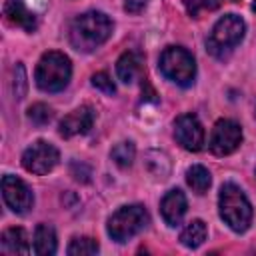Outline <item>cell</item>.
I'll return each mask as SVG.
<instances>
[{"instance_id":"cell-10","label":"cell","mask_w":256,"mask_h":256,"mask_svg":"<svg viewBox=\"0 0 256 256\" xmlns=\"http://www.w3.org/2000/svg\"><path fill=\"white\" fill-rule=\"evenodd\" d=\"M2 198L6 206L16 214H26L34 204V194L28 184L10 174L2 178Z\"/></svg>"},{"instance_id":"cell-22","label":"cell","mask_w":256,"mask_h":256,"mask_svg":"<svg viewBox=\"0 0 256 256\" xmlns=\"http://www.w3.org/2000/svg\"><path fill=\"white\" fill-rule=\"evenodd\" d=\"M52 116H54L52 108H50V106H46V104H42V102L32 104V106L28 108V118H30L34 124H38V126L48 124V122L52 120Z\"/></svg>"},{"instance_id":"cell-11","label":"cell","mask_w":256,"mask_h":256,"mask_svg":"<svg viewBox=\"0 0 256 256\" xmlns=\"http://www.w3.org/2000/svg\"><path fill=\"white\" fill-rule=\"evenodd\" d=\"M96 112L92 106H80L76 110H72L70 114H66L60 124H58V132L64 138H74V136H82L86 132H90L92 124H94Z\"/></svg>"},{"instance_id":"cell-12","label":"cell","mask_w":256,"mask_h":256,"mask_svg":"<svg viewBox=\"0 0 256 256\" xmlns=\"http://www.w3.org/2000/svg\"><path fill=\"white\" fill-rule=\"evenodd\" d=\"M2 14H4L6 22H10L12 26H18L26 32H34L38 28V18L24 4V0H6L2 6Z\"/></svg>"},{"instance_id":"cell-3","label":"cell","mask_w":256,"mask_h":256,"mask_svg":"<svg viewBox=\"0 0 256 256\" xmlns=\"http://www.w3.org/2000/svg\"><path fill=\"white\" fill-rule=\"evenodd\" d=\"M72 78V64L64 52L50 50L38 60L34 80L44 92H62Z\"/></svg>"},{"instance_id":"cell-23","label":"cell","mask_w":256,"mask_h":256,"mask_svg":"<svg viewBox=\"0 0 256 256\" xmlns=\"http://www.w3.org/2000/svg\"><path fill=\"white\" fill-rule=\"evenodd\" d=\"M184 6H186V12L192 16V18H198L204 10H214L218 8V2H210V0H184Z\"/></svg>"},{"instance_id":"cell-19","label":"cell","mask_w":256,"mask_h":256,"mask_svg":"<svg viewBox=\"0 0 256 256\" xmlns=\"http://www.w3.org/2000/svg\"><path fill=\"white\" fill-rule=\"evenodd\" d=\"M110 156H112V160H114L116 166L128 168V166H132V162H134L136 148H134V144H132L130 140H124V142H118V144L112 148Z\"/></svg>"},{"instance_id":"cell-29","label":"cell","mask_w":256,"mask_h":256,"mask_svg":"<svg viewBox=\"0 0 256 256\" xmlns=\"http://www.w3.org/2000/svg\"><path fill=\"white\" fill-rule=\"evenodd\" d=\"M230 2H236V0H230Z\"/></svg>"},{"instance_id":"cell-27","label":"cell","mask_w":256,"mask_h":256,"mask_svg":"<svg viewBox=\"0 0 256 256\" xmlns=\"http://www.w3.org/2000/svg\"><path fill=\"white\" fill-rule=\"evenodd\" d=\"M252 10L256 12V0H252Z\"/></svg>"},{"instance_id":"cell-8","label":"cell","mask_w":256,"mask_h":256,"mask_svg":"<svg viewBox=\"0 0 256 256\" xmlns=\"http://www.w3.org/2000/svg\"><path fill=\"white\" fill-rule=\"evenodd\" d=\"M210 152L216 156H228L242 144V128L230 118H222L214 124L210 134Z\"/></svg>"},{"instance_id":"cell-24","label":"cell","mask_w":256,"mask_h":256,"mask_svg":"<svg viewBox=\"0 0 256 256\" xmlns=\"http://www.w3.org/2000/svg\"><path fill=\"white\" fill-rule=\"evenodd\" d=\"M12 86H14V94H16V98H18V100H22V98L26 96L28 82H26V72H24V66H22L20 62L14 66V82H12Z\"/></svg>"},{"instance_id":"cell-2","label":"cell","mask_w":256,"mask_h":256,"mask_svg":"<svg viewBox=\"0 0 256 256\" xmlns=\"http://www.w3.org/2000/svg\"><path fill=\"white\" fill-rule=\"evenodd\" d=\"M218 208H220V218L224 220V224L242 234L250 228L252 222V204L246 198L244 190L240 186H236L234 182H226L220 188L218 194Z\"/></svg>"},{"instance_id":"cell-21","label":"cell","mask_w":256,"mask_h":256,"mask_svg":"<svg viewBox=\"0 0 256 256\" xmlns=\"http://www.w3.org/2000/svg\"><path fill=\"white\" fill-rule=\"evenodd\" d=\"M148 164H154L156 170L152 172L154 178H166L170 174V162L166 158V154L162 152H148V160H146V166Z\"/></svg>"},{"instance_id":"cell-28","label":"cell","mask_w":256,"mask_h":256,"mask_svg":"<svg viewBox=\"0 0 256 256\" xmlns=\"http://www.w3.org/2000/svg\"><path fill=\"white\" fill-rule=\"evenodd\" d=\"M254 116H256V108H254Z\"/></svg>"},{"instance_id":"cell-20","label":"cell","mask_w":256,"mask_h":256,"mask_svg":"<svg viewBox=\"0 0 256 256\" xmlns=\"http://www.w3.org/2000/svg\"><path fill=\"white\" fill-rule=\"evenodd\" d=\"M98 250H100L98 242L94 238H90V236H76L68 244V254L70 256H92Z\"/></svg>"},{"instance_id":"cell-16","label":"cell","mask_w":256,"mask_h":256,"mask_svg":"<svg viewBox=\"0 0 256 256\" xmlns=\"http://www.w3.org/2000/svg\"><path fill=\"white\" fill-rule=\"evenodd\" d=\"M58 248L56 232L50 224H38L34 230V252L38 256H52Z\"/></svg>"},{"instance_id":"cell-1","label":"cell","mask_w":256,"mask_h":256,"mask_svg":"<svg viewBox=\"0 0 256 256\" xmlns=\"http://www.w3.org/2000/svg\"><path fill=\"white\" fill-rule=\"evenodd\" d=\"M112 34V20L98 10L80 14L70 24V44L80 52H92Z\"/></svg>"},{"instance_id":"cell-15","label":"cell","mask_w":256,"mask_h":256,"mask_svg":"<svg viewBox=\"0 0 256 256\" xmlns=\"http://www.w3.org/2000/svg\"><path fill=\"white\" fill-rule=\"evenodd\" d=\"M0 250L4 254H28L30 246H28V236L24 232V228H8L2 232V240H0Z\"/></svg>"},{"instance_id":"cell-17","label":"cell","mask_w":256,"mask_h":256,"mask_svg":"<svg viewBox=\"0 0 256 256\" xmlns=\"http://www.w3.org/2000/svg\"><path fill=\"white\" fill-rule=\"evenodd\" d=\"M206 236H208L206 224H204L202 220H192V222H188V224L182 228V232H180V242H182L186 248H198V246L204 244Z\"/></svg>"},{"instance_id":"cell-5","label":"cell","mask_w":256,"mask_h":256,"mask_svg":"<svg viewBox=\"0 0 256 256\" xmlns=\"http://www.w3.org/2000/svg\"><path fill=\"white\" fill-rule=\"evenodd\" d=\"M160 72L174 84L186 88L196 78V60L182 46H168L160 54Z\"/></svg>"},{"instance_id":"cell-18","label":"cell","mask_w":256,"mask_h":256,"mask_svg":"<svg viewBox=\"0 0 256 256\" xmlns=\"http://www.w3.org/2000/svg\"><path fill=\"white\" fill-rule=\"evenodd\" d=\"M186 182L196 194H204L212 184V176L208 168H204L202 164H194L186 170Z\"/></svg>"},{"instance_id":"cell-4","label":"cell","mask_w":256,"mask_h":256,"mask_svg":"<svg viewBox=\"0 0 256 256\" xmlns=\"http://www.w3.org/2000/svg\"><path fill=\"white\" fill-rule=\"evenodd\" d=\"M246 34V24L240 16L236 14H224L212 28L206 46L210 50V54H214L216 58H226L244 38Z\"/></svg>"},{"instance_id":"cell-14","label":"cell","mask_w":256,"mask_h":256,"mask_svg":"<svg viewBox=\"0 0 256 256\" xmlns=\"http://www.w3.org/2000/svg\"><path fill=\"white\" fill-rule=\"evenodd\" d=\"M142 64H144L142 54L136 50H128L116 62V74L124 84H132L136 78L142 76Z\"/></svg>"},{"instance_id":"cell-9","label":"cell","mask_w":256,"mask_h":256,"mask_svg":"<svg viewBox=\"0 0 256 256\" xmlns=\"http://www.w3.org/2000/svg\"><path fill=\"white\" fill-rule=\"evenodd\" d=\"M174 138L188 152H200L204 146V128L194 114H180L174 120Z\"/></svg>"},{"instance_id":"cell-13","label":"cell","mask_w":256,"mask_h":256,"mask_svg":"<svg viewBox=\"0 0 256 256\" xmlns=\"http://www.w3.org/2000/svg\"><path fill=\"white\" fill-rule=\"evenodd\" d=\"M186 210H188V200H186L182 190L174 188V190H168L164 194V198L160 202V214L168 226H172V228L178 226L182 222Z\"/></svg>"},{"instance_id":"cell-7","label":"cell","mask_w":256,"mask_h":256,"mask_svg":"<svg viewBox=\"0 0 256 256\" xmlns=\"http://www.w3.org/2000/svg\"><path fill=\"white\" fill-rule=\"evenodd\" d=\"M60 160V152L54 144L46 142V140H36L32 146H28L24 152H22V166L26 172H32V174H48L56 168Z\"/></svg>"},{"instance_id":"cell-26","label":"cell","mask_w":256,"mask_h":256,"mask_svg":"<svg viewBox=\"0 0 256 256\" xmlns=\"http://www.w3.org/2000/svg\"><path fill=\"white\" fill-rule=\"evenodd\" d=\"M144 6H146V0H126V2H124V10L130 12V14L142 12Z\"/></svg>"},{"instance_id":"cell-25","label":"cell","mask_w":256,"mask_h":256,"mask_svg":"<svg viewBox=\"0 0 256 256\" xmlns=\"http://www.w3.org/2000/svg\"><path fill=\"white\" fill-rule=\"evenodd\" d=\"M92 86H94L96 90H100V92L108 94V96L116 94V86H114L112 78H110L106 72H96V74L92 76Z\"/></svg>"},{"instance_id":"cell-6","label":"cell","mask_w":256,"mask_h":256,"mask_svg":"<svg viewBox=\"0 0 256 256\" xmlns=\"http://www.w3.org/2000/svg\"><path fill=\"white\" fill-rule=\"evenodd\" d=\"M150 222V216L142 204H130L118 208L110 218H108V236L114 242H126L132 236H136L140 230L146 228Z\"/></svg>"}]
</instances>
